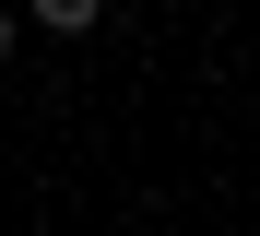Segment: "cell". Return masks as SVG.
<instances>
[{
	"label": "cell",
	"instance_id": "6da1fadb",
	"mask_svg": "<svg viewBox=\"0 0 260 236\" xmlns=\"http://www.w3.org/2000/svg\"><path fill=\"white\" fill-rule=\"evenodd\" d=\"M36 36H95V0H36Z\"/></svg>",
	"mask_w": 260,
	"mask_h": 236
},
{
	"label": "cell",
	"instance_id": "7a4b0ae2",
	"mask_svg": "<svg viewBox=\"0 0 260 236\" xmlns=\"http://www.w3.org/2000/svg\"><path fill=\"white\" fill-rule=\"evenodd\" d=\"M12 36H24V24H12V12H0V59H12Z\"/></svg>",
	"mask_w": 260,
	"mask_h": 236
}]
</instances>
